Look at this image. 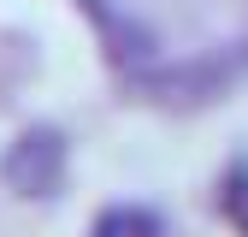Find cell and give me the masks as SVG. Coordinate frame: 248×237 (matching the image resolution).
Instances as JSON below:
<instances>
[{
	"label": "cell",
	"mask_w": 248,
	"mask_h": 237,
	"mask_svg": "<svg viewBox=\"0 0 248 237\" xmlns=\"http://www.w3.org/2000/svg\"><path fill=\"white\" fill-rule=\"evenodd\" d=\"M0 178H6L18 196H53L59 178H65V136L47 131V125L24 131L6 148V160H0Z\"/></svg>",
	"instance_id": "6da1fadb"
},
{
	"label": "cell",
	"mask_w": 248,
	"mask_h": 237,
	"mask_svg": "<svg viewBox=\"0 0 248 237\" xmlns=\"http://www.w3.org/2000/svg\"><path fill=\"white\" fill-rule=\"evenodd\" d=\"M95 237H160V214L154 207H107L95 220Z\"/></svg>",
	"instance_id": "7a4b0ae2"
},
{
	"label": "cell",
	"mask_w": 248,
	"mask_h": 237,
	"mask_svg": "<svg viewBox=\"0 0 248 237\" xmlns=\"http://www.w3.org/2000/svg\"><path fill=\"white\" fill-rule=\"evenodd\" d=\"M219 207H225V220L236 231H248V160H236L225 172V184H219Z\"/></svg>",
	"instance_id": "3957f363"
}]
</instances>
